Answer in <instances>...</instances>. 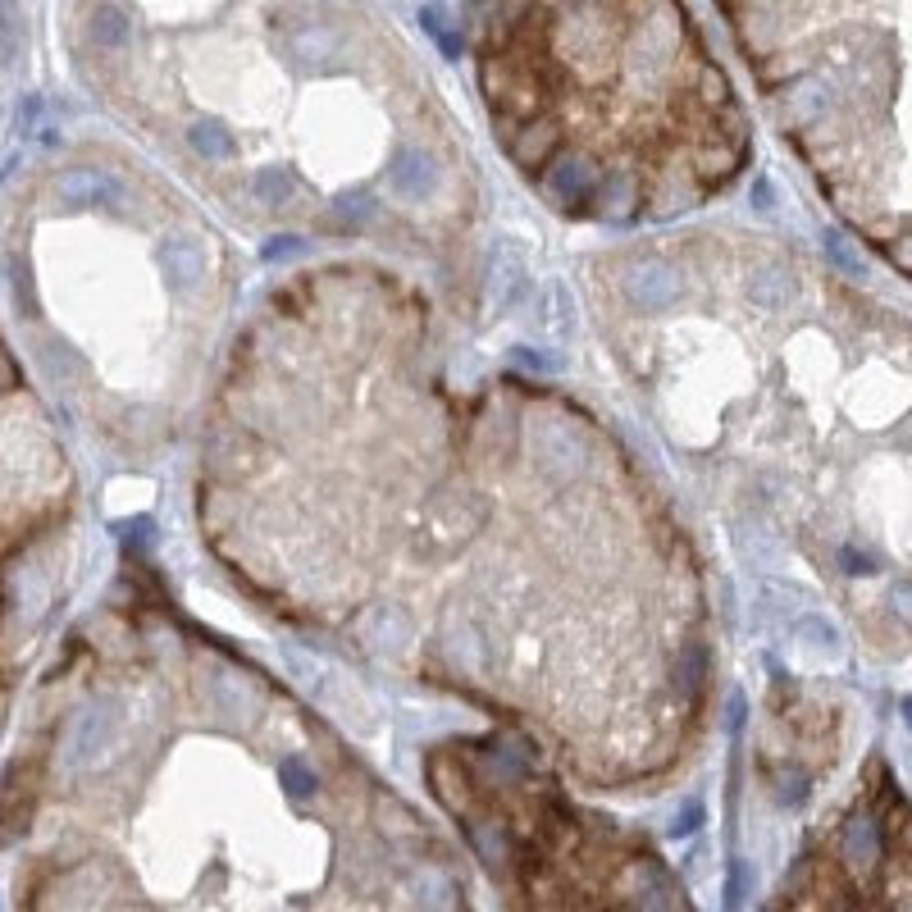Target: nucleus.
Wrapping results in <instances>:
<instances>
[{
    "mask_svg": "<svg viewBox=\"0 0 912 912\" xmlns=\"http://www.w3.org/2000/svg\"><path fill=\"white\" fill-rule=\"evenodd\" d=\"M707 671H712V657H707V648H703V643H689V648L680 653V666H675L680 684L689 689V694H698V689H703V680H707Z\"/></svg>",
    "mask_w": 912,
    "mask_h": 912,
    "instance_id": "obj_14",
    "label": "nucleus"
},
{
    "mask_svg": "<svg viewBox=\"0 0 912 912\" xmlns=\"http://www.w3.org/2000/svg\"><path fill=\"white\" fill-rule=\"evenodd\" d=\"M438 165L429 151H415V146H402V151H393V165H388V187H393L397 197L406 201H425L434 197L438 187Z\"/></svg>",
    "mask_w": 912,
    "mask_h": 912,
    "instance_id": "obj_3",
    "label": "nucleus"
},
{
    "mask_svg": "<svg viewBox=\"0 0 912 912\" xmlns=\"http://www.w3.org/2000/svg\"><path fill=\"white\" fill-rule=\"evenodd\" d=\"M525 288H529L525 256H520L516 247H507V242H502L498 256H493V306H498V311H511V306L525 297Z\"/></svg>",
    "mask_w": 912,
    "mask_h": 912,
    "instance_id": "obj_7",
    "label": "nucleus"
},
{
    "mask_svg": "<svg viewBox=\"0 0 912 912\" xmlns=\"http://www.w3.org/2000/svg\"><path fill=\"white\" fill-rule=\"evenodd\" d=\"M794 634L803 643H808L812 653H840V630H835V625L826 621V616H817V612H808V616H798L794 621Z\"/></svg>",
    "mask_w": 912,
    "mask_h": 912,
    "instance_id": "obj_13",
    "label": "nucleus"
},
{
    "mask_svg": "<svg viewBox=\"0 0 912 912\" xmlns=\"http://www.w3.org/2000/svg\"><path fill=\"white\" fill-rule=\"evenodd\" d=\"M124 539L133 543V548H146V543L156 539V529H151V520H146V516H133V520L124 525Z\"/></svg>",
    "mask_w": 912,
    "mask_h": 912,
    "instance_id": "obj_23",
    "label": "nucleus"
},
{
    "mask_svg": "<svg viewBox=\"0 0 912 912\" xmlns=\"http://www.w3.org/2000/svg\"><path fill=\"white\" fill-rule=\"evenodd\" d=\"M215 694H219V712H238L247 703V689L233 684V675H215Z\"/></svg>",
    "mask_w": 912,
    "mask_h": 912,
    "instance_id": "obj_21",
    "label": "nucleus"
},
{
    "mask_svg": "<svg viewBox=\"0 0 912 912\" xmlns=\"http://www.w3.org/2000/svg\"><path fill=\"white\" fill-rule=\"evenodd\" d=\"M748 301H753L757 311H785L789 301H794V283H789L780 270L753 274V283H748Z\"/></svg>",
    "mask_w": 912,
    "mask_h": 912,
    "instance_id": "obj_11",
    "label": "nucleus"
},
{
    "mask_svg": "<svg viewBox=\"0 0 912 912\" xmlns=\"http://www.w3.org/2000/svg\"><path fill=\"white\" fill-rule=\"evenodd\" d=\"M776 201H771V187L767 183H757V210H771Z\"/></svg>",
    "mask_w": 912,
    "mask_h": 912,
    "instance_id": "obj_25",
    "label": "nucleus"
},
{
    "mask_svg": "<svg viewBox=\"0 0 912 912\" xmlns=\"http://www.w3.org/2000/svg\"><path fill=\"white\" fill-rule=\"evenodd\" d=\"M374 210H379V201L365 197V192H352V197L333 201V219H342V224H365V219H374Z\"/></svg>",
    "mask_w": 912,
    "mask_h": 912,
    "instance_id": "obj_16",
    "label": "nucleus"
},
{
    "mask_svg": "<svg viewBox=\"0 0 912 912\" xmlns=\"http://www.w3.org/2000/svg\"><path fill=\"white\" fill-rule=\"evenodd\" d=\"M279 776H283V785H288V794H315V771L301 762V757H283L279 762Z\"/></svg>",
    "mask_w": 912,
    "mask_h": 912,
    "instance_id": "obj_18",
    "label": "nucleus"
},
{
    "mask_svg": "<svg viewBox=\"0 0 912 912\" xmlns=\"http://www.w3.org/2000/svg\"><path fill=\"white\" fill-rule=\"evenodd\" d=\"M160 270H165V283L174 292L197 288L201 274H206V260H201V247L192 238H165L160 242Z\"/></svg>",
    "mask_w": 912,
    "mask_h": 912,
    "instance_id": "obj_6",
    "label": "nucleus"
},
{
    "mask_svg": "<svg viewBox=\"0 0 912 912\" xmlns=\"http://www.w3.org/2000/svg\"><path fill=\"white\" fill-rule=\"evenodd\" d=\"M87 32H92V46H101V51H124L133 42V19L119 5H96L92 19H87Z\"/></svg>",
    "mask_w": 912,
    "mask_h": 912,
    "instance_id": "obj_8",
    "label": "nucleus"
},
{
    "mask_svg": "<svg viewBox=\"0 0 912 912\" xmlns=\"http://www.w3.org/2000/svg\"><path fill=\"white\" fill-rule=\"evenodd\" d=\"M370 621H374V643H388V648H397V643L411 634V621H406V612H397V607H379Z\"/></svg>",
    "mask_w": 912,
    "mask_h": 912,
    "instance_id": "obj_15",
    "label": "nucleus"
},
{
    "mask_svg": "<svg viewBox=\"0 0 912 912\" xmlns=\"http://www.w3.org/2000/svg\"><path fill=\"white\" fill-rule=\"evenodd\" d=\"M840 561H844V570H849V575H867V570H871V557H867V552L844 548V552H840Z\"/></svg>",
    "mask_w": 912,
    "mask_h": 912,
    "instance_id": "obj_24",
    "label": "nucleus"
},
{
    "mask_svg": "<svg viewBox=\"0 0 912 912\" xmlns=\"http://www.w3.org/2000/svg\"><path fill=\"white\" fill-rule=\"evenodd\" d=\"M251 192H256L260 201H270V206H283V201H292V192H297V178H292V169L283 165H265L251 174Z\"/></svg>",
    "mask_w": 912,
    "mask_h": 912,
    "instance_id": "obj_12",
    "label": "nucleus"
},
{
    "mask_svg": "<svg viewBox=\"0 0 912 912\" xmlns=\"http://www.w3.org/2000/svg\"><path fill=\"white\" fill-rule=\"evenodd\" d=\"M543 192H548L557 206H584L589 197L602 192V174H598V165H589V160H580V156H561L557 165H548V174H543Z\"/></svg>",
    "mask_w": 912,
    "mask_h": 912,
    "instance_id": "obj_1",
    "label": "nucleus"
},
{
    "mask_svg": "<svg viewBox=\"0 0 912 912\" xmlns=\"http://www.w3.org/2000/svg\"><path fill=\"white\" fill-rule=\"evenodd\" d=\"M306 247H311V242H306V238H297V233H279V238H270L265 247H260V260H265V265H279V260L301 256Z\"/></svg>",
    "mask_w": 912,
    "mask_h": 912,
    "instance_id": "obj_19",
    "label": "nucleus"
},
{
    "mask_svg": "<svg viewBox=\"0 0 912 912\" xmlns=\"http://www.w3.org/2000/svg\"><path fill=\"white\" fill-rule=\"evenodd\" d=\"M420 23H425V32H429V37H434L438 46H443L447 55H456V51H461V37H456V32H447V28H443V14H438V10H425V14H420Z\"/></svg>",
    "mask_w": 912,
    "mask_h": 912,
    "instance_id": "obj_20",
    "label": "nucleus"
},
{
    "mask_svg": "<svg viewBox=\"0 0 912 912\" xmlns=\"http://www.w3.org/2000/svg\"><path fill=\"white\" fill-rule=\"evenodd\" d=\"M60 197L69 206H110V210H124V187L119 178H110L105 169H69L60 178Z\"/></svg>",
    "mask_w": 912,
    "mask_h": 912,
    "instance_id": "obj_5",
    "label": "nucleus"
},
{
    "mask_svg": "<svg viewBox=\"0 0 912 912\" xmlns=\"http://www.w3.org/2000/svg\"><path fill=\"white\" fill-rule=\"evenodd\" d=\"M187 142H192V151H197L201 160H228V156H238V142H233V133H228L224 124H215V119H201V124L187 128Z\"/></svg>",
    "mask_w": 912,
    "mask_h": 912,
    "instance_id": "obj_10",
    "label": "nucleus"
},
{
    "mask_svg": "<svg viewBox=\"0 0 912 912\" xmlns=\"http://www.w3.org/2000/svg\"><path fill=\"white\" fill-rule=\"evenodd\" d=\"M534 452H539V470L552 479H566L584 466V438L570 425H543L534 434Z\"/></svg>",
    "mask_w": 912,
    "mask_h": 912,
    "instance_id": "obj_4",
    "label": "nucleus"
},
{
    "mask_svg": "<svg viewBox=\"0 0 912 912\" xmlns=\"http://www.w3.org/2000/svg\"><path fill=\"white\" fill-rule=\"evenodd\" d=\"M625 297H630L639 311H666V306H675V297H680V274H675L671 265H662V260H643V265H634V270L625 274Z\"/></svg>",
    "mask_w": 912,
    "mask_h": 912,
    "instance_id": "obj_2",
    "label": "nucleus"
},
{
    "mask_svg": "<svg viewBox=\"0 0 912 912\" xmlns=\"http://www.w3.org/2000/svg\"><path fill=\"white\" fill-rule=\"evenodd\" d=\"M114 739V716L105 712V707H96V712H87L83 721H78V735H73V757L78 762H87V757L105 753V744Z\"/></svg>",
    "mask_w": 912,
    "mask_h": 912,
    "instance_id": "obj_9",
    "label": "nucleus"
},
{
    "mask_svg": "<svg viewBox=\"0 0 912 912\" xmlns=\"http://www.w3.org/2000/svg\"><path fill=\"white\" fill-rule=\"evenodd\" d=\"M516 365H525V370H539V374H548V370H557V356H543V352H534V347H520L516 356H511Z\"/></svg>",
    "mask_w": 912,
    "mask_h": 912,
    "instance_id": "obj_22",
    "label": "nucleus"
},
{
    "mask_svg": "<svg viewBox=\"0 0 912 912\" xmlns=\"http://www.w3.org/2000/svg\"><path fill=\"white\" fill-rule=\"evenodd\" d=\"M821 247H826V260H830V265H835V270L853 274V279H858V274H862V260H858V251H849V242H844L840 233H821Z\"/></svg>",
    "mask_w": 912,
    "mask_h": 912,
    "instance_id": "obj_17",
    "label": "nucleus"
}]
</instances>
